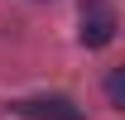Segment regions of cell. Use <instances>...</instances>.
I'll return each mask as SVG.
<instances>
[{
    "label": "cell",
    "instance_id": "1",
    "mask_svg": "<svg viewBox=\"0 0 125 120\" xmlns=\"http://www.w3.org/2000/svg\"><path fill=\"white\" fill-rule=\"evenodd\" d=\"M82 48H106L115 39V10H111V0H87L82 5V29H77Z\"/></svg>",
    "mask_w": 125,
    "mask_h": 120
},
{
    "label": "cell",
    "instance_id": "2",
    "mask_svg": "<svg viewBox=\"0 0 125 120\" xmlns=\"http://www.w3.org/2000/svg\"><path fill=\"white\" fill-rule=\"evenodd\" d=\"M15 115H24V120H82V110L67 96H29V101L15 106Z\"/></svg>",
    "mask_w": 125,
    "mask_h": 120
},
{
    "label": "cell",
    "instance_id": "3",
    "mask_svg": "<svg viewBox=\"0 0 125 120\" xmlns=\"http://www.w3.org/2000/svg\"><path fill=\"white\" fill-rule=\"evenodd\" d=\"M106 96H111V106H120V101H125V77H120V72H111V82H106Z\"/></svg>",
    "mask_w": 125,
    "mask_h": 120
}]
</instances>
